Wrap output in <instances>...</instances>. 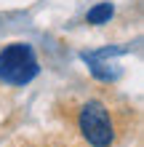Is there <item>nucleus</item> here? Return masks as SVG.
Wrapping results in <instances>:
<instances>
[{
    "label": "nucleus",
    "mask_w": 144,
    "mask_h": 147,
    "mask_svg": "<svg viewBox=\"0 0 144 147\" xmlns=\"http://www.w3.org/2000/svg\"><path fill=\"white\" fill-rule=\"evenodd\" d=\"M75 126L91 147H112L117 139L115 115L101 99L88 96L75 107Z\"/></svg>",
    "instance_id": "obj_1"
},
{
    "label": "nucleus",
    "mask_w": 144,
    "mask_h": 147,
    "mask_svg": "<svg viewBox=\"0 0 144 147\" xmlns=\"http://www.w3.org/2000/svg\"><path fill=\"white\" fill-rule=\"evenodd\" d=\"M40 72L29 43H11L0 51V83L5 86H27Z\"/></svg>",
    "instance_id": "obj_2"
},
{
    "label": "nucleus",
    "mask_w": 144,
    "mask_h": 147,
    "mask_svg": "<svg viewBox=\"0 0 144 147\" xmlns=\"http://www.w3.org/2000/svg\"><path fill=\"white\" fill-rule=\"evenodd\" d=\"M112 13H115L112 3H96L94 8H88L86 22H88V24H104V22L112 19Z\"/></svg>",
    "instance_id": "obj_3"
}]
</instances>
